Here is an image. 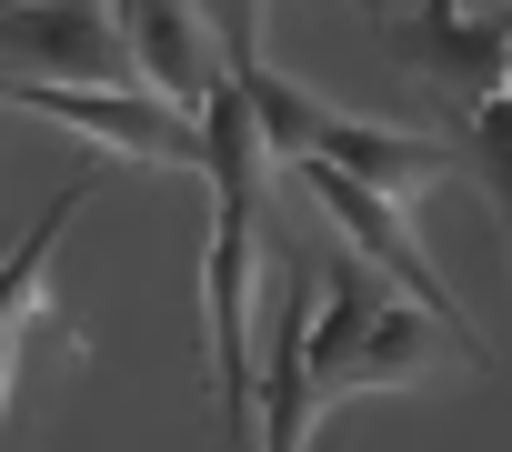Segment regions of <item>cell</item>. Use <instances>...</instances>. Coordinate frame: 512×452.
Here are the masks:
<instances>
[{
    "label": "cell",
    "instance_id": "7a4b0ae2",
    "mask_svg": "<svg viewBox=\"0 0 512 452\" xmlns=\"http://www.w3.org/2000/svg\"><path fill=\"white\" fill-rule=\"evenodd\" d=\"M442 372V322L432 312H402L382 292V272L362 252H342L312 292V382L322 402L342 392H402V382H432Z\"/></svg>",
    "mask_w": 512,
    "mask_h": 452
},
{
    "label": "cell",
    "instance_id": "30bf717a",
    "mask_svg": "<svg viewBox=\"0 0 512 452\" xmlns=\"http://www.w3.org/2000/svg\"><path fill=\"white\" fill-rule=\"evenodd\" d=\"M0 21H11V0H0Z\"/></svg>",
    "mask_w": 512,
    "mask_h": 452
},
{
    "label": "cell",
    "instance_id": "6da1fadb",
    "mask_svg": "<svg viewBox=\"0 0 512 452\" xmlns=\"http://www.w3.org/2000/svg\"><path fill=\"white\" fill-rule=\"evenodd\" d=\"M231 81H241L251 121H262L272 161H332V171H352V181H372V191H392V201H412V191H432V181L462 171L452 141H422V131H392V121L332 111V101H312L302 81H282L272 61H231Z\"/></svg>",
    "mask_w": 512,
    "mask_h": 452
},
{
    "label": "cell",
    "instance_id": "52a82bcc",
    "mask_svg": "<svg viewBox=\"0 0 512 452\" xmlns=\"http://www.w3.org/2000/svg\"><path fill=\"white\" fill-rule=\"evenodd\" d=\"M462 171L492 191V211L512 221V101L502 91H482V101H462Z\"/></svg>",
    "mask_w": 512,
    "mask_h": 452
},
{
    "label": "cell",
    "instance_id": "3957f363",
    "mask_svg": "<svg viewBox=\"0 0 512 452\" xmlns=\"http://www.w3.org/2000/svg\"><path fill=\"white\" fill-rule=\"evenodd\" d=\"M292 171H302V191L342 221V242H352L382 282H402V292H412V312H432V322H442V342L482 372V362H492V342L472 332V312H462V302H452V282L432 272V252H422V232H412V201H392V191H372V181H352V171H332V161H292Z\"/></svg>",
    "mask_w": 512,
    "mask_h": 452
},
{
    "label": "cell",
    "instance_id": "8992f818",
    "mask_svg": "<svg viewBox=\"0 0 512 452\" xmlns=\"http://www.w3.org/2000/svg\"><path fill=\"white\" fill-rule=\"evenodd\" d=\"M502 31L512 21H472L462 0H412V11H392V51L442 81V101H482L492 71H502Z\"/></svg>",
    "mask_w": 512,
    "mask_h": 452
},
{
    "label": "cell",
    "instance_id": "9c48e42d",
    "mask_svg": "<svg viewBox=\"0 0 512 452\" xmlns=\"http://www.w3.org/2000/svg\"><path fill=\"white\" fill-rule=\"evenodd\" d=\"M362 11H392V0H362Z\"/></svg>",
    "mask_w": 512,
    "mask_h": 452
},
{
    "label": "cell",
    "instance_id": "277c9868",
    "mask_svg": "<svg viewBox=\"0 0 512 452\" xmlns=\"http://www.w3.org/2000/svg\"><path fill=\"white\" fill-rule=\"evenodd\" d=\"M262 221L211 201V262H201V292H211V382H221V412L251 422V362H262Z\"/></svg>",
    "mask_w": 512,
    "mask_h": 452
},
{
    "label": "cell",
    "instance_id": "5b68a950",
    "mask_svg": "<svg viewBox=\"0 0 512 452\" xmlns=\"http://www.w3.org/2000/svg\"><path fill=\"white\" fill-rule=\"evenodd\" d=\"M111 21H121V41H131V61H141V81H151L161 101L201 111V101L231 81V61H221V41H211V11H201V0H111Z\"/></svg>",
    "mask_w": 512,
    "mask_h": 452
},
{
    "label": "cell",
    "instance_id": "ba28073f",
    "mask_svg": "<svg viewBox=\"0 0 512 452\" xmlns=\"http://www.w3.org/2000/svg\"><path fill=\"white\" fill-rule=\"evenodd\" d=\"M221 61H262V0H221Z\"/></svg>",
    "mask_w": 512,
    "mask_h": 452
}]
</instances>
